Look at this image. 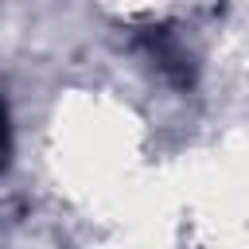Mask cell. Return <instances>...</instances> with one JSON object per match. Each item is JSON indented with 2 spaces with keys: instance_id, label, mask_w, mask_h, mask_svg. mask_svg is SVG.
<instances>
[{
  "instance_id": "obj_1",
  "label": "cell",
  "mask_w": 249,
  "mask_h": 249,
  "mask_svg": "<svg viewBox=\"0 0 249 249\" xmlns=\"http://www.w3.org/2000/svg\"><path fill=\"white\" fill-rule=\"evenodd\" d=\"M0 152H4V113H0Z\"/></svg>"
}]
</instances>
